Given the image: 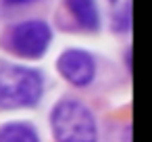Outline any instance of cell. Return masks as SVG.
Masks as SVG:
<instances>
[{
  "label": "cell",
  "instance_id": "1",
  "mask_svg": "<svg viewBox=\"0 0 152 142\" xmlns=\"http://www.w3.org/2000/svg\"><path fill=\"white\" fill-rule=\"evenodd\" d=\"M44 92L40 71L19 65H0V107H34Z\"/></svg>",
  "mask_w": 152,
  "mask_h": 142
},
{
  "label": "cell",
  "instance_id": "2",
  "mask_svg": "<svg viewBox=\"0 0 152 142\" xmlns=\"http://www.w3.org/2000/svg\"><path fill=\"white\" fill-rule=\"evenodd\" d=\"M52 129L58 142H96L98 129L92 111L77 100H63L52 113Z\"/></svg>",
  "mask_w": 152,
  "mask_h": 142
},
{
  "label": "cell",
  "instance_id": "3",
  "mask_svg": "<svg viewBox=\"0 0 152 142\" xmlns=\"http://www.w3.org/2000/svg\"><path fill=\"white\" fill-rule=\"evenodd\" d=\"M50 40H52V29L48 27L46 21H40V19H31V21H23L15 25L11 34L13 50L25 59L42 57L48 50Z\"/></svg>",
  "mask_w": 152,
  "mask_h": 142
},
{
  "label": "cell",
  "instance_id": "4",
  "mask_svg": "<svg viewBox=\"0 0 152 142\" xmlns=\"http://www.w3.org/2000/svg\"><path fill=\"white\" fill-rule=\"evenodd\" d=\"M58 71H61V75L69 84H73V86H88L94 79L96 63H94L90 52L79 50V48H71V50H65L61 54Z\"/></svg>",
  "mask_w": 152,
  "mask_h": 142
},
{
  "label": "cell",
  "instance_id": "5",
  "mask_svg": "<svg viewBox=\"0 0 152 142\" xmlns=\"http://www.w3.org/2000/svg\"><path fill=\"white\" fill-rule=\"evenodd\" d=\"M69 11L73 13L75 21L83 27V29H98L100 25V13L96 7V0H65Z\"/></svg>",
  "mask_w": 152,
  "mask_h": 142
},
{
  "label": "cell",
  "instance_id": "6",
  "mask_svg": "<svg viewBox=\"0 0 152 142\" xmlns=\"http://www.w3.org/2000/svg\"><path fill=\"white\" fill-rule=\"evenodd\" d=\"M0 142H40V138L29 123L15 121L0 127Z\"/></svg>",
  "mask_w": 152,
  "mask_h": 142
},
{
  "label": "cell",
  "instance_id": "7",
  "mask_svg": "<svg viewBox=\"0 0 152 142\" xmlns=\"http://www.w3.org/2000/svg\"><path fill=\"white\" fill-rule=\"evenodd\" d=\"M4 4L9 7H21V4H29V2H36V0H2Z\"/></svg>",
  "mask_w": 152,
  "mask_h": 142
}]
</instances>
